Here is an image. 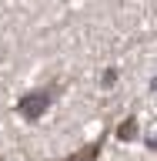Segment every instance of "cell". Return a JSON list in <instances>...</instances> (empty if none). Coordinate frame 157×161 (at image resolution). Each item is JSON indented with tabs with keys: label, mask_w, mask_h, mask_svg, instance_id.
<instances>
[{
	"label": "cell",
	"mask_w": 157,
	"mask_h": 161,
	"mask_svg": "<svg viewBox=\"0 0 157 161\" xmlns=\"http://www.w3.org/2000/svg\"><path fill=\"white\" fill-rule=\"evenodd\" d=\"M100 154V141H94V144H87L84 151H77V154H70V158H64V161H94Z\"/></svg>",
	"instance_id": "cell-1"
}]
</instances>
